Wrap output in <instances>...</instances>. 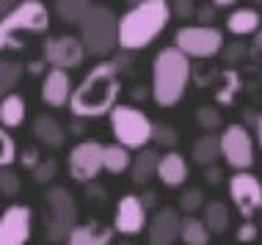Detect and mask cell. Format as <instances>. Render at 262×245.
Here are the masks:
<instances>
[{
	"mask_svg": "<svg viewBox=\"0 0 262 245\" xmlns=\"http://www.w3.org/2000/svg\"><path fill=\"white\" fill-rule=\"evenodd\" d=\"M119 75H122V66L116 61L97 64L80 80V86L69 94V110L77 118H97V116L111 113L113 105H116L119 91H122Z\"/></svg>",
	"mask_w": 262,
	"mask_h": 245,
	"instance_id": "1",
	"label": "cell"
},
{
	"mask_svg": "<svg viewBox=\"0 0 262 245\" xmlns=\"http://www.w3.org/2000/svg\"><path fill=\"white\" fill-rule=\"evenodd\" d=\"M168 19V0H144L138 6H130V11L116 19V44L127 53L144 50L166 31Z\"/></svg>",
	"mask_w": 262,
	"mask_h": 245,
	"instance_id": "2",
	"label": "cell"
},
{
	"mask_svg": "<svg viewBox=\"0 0 262 245\" xmlns=\"http://www.w3.org/2000/svg\"><path fill=\"white\" fill-rule=\"evenodd\" d=\"M190 75L193 69L188 55H182L177 47H163L152 64V100L160 108H174L185 96Z\"/></svg>",
	"mask_w": 262,
	"mask_h": 245,
	"instance_id": "3",
	"label": "cell"
},
{
	"mask_svg": "<svg viewBox=\"0 0 262 245\" xmlns=\"http://www.w3.org/2000/svg\"><path fill=\"white\" fill-rule=\"evenodd\" d=\"M50 28V11L45 3H23L0 17V50H19L25 33H45Z\"/></svg>",
	"mask_w": 262,
	"mask_h": 245,
	"instance_id": "4",
	"label": "cell"
},
{
	"mask_svg": "<svg viewBox=\"0 0 262 245\" xmlns=\"http://www.w3.org/2000/svg\"><path fill=\"white\" fill-rule=\"evenodd\" d=\"M80 44L91 55H108L116 47V14L108 6H94L80 19Z\"/></svg>",
	"mask_w": 262,
	"mask_h": 245,
	"instance_id": "5",
	"label": "cell"
},
{
	"mask_svg": "<svg viewBox=\"0 0 262 245\" xmlns=\"http://www.w3.org/2000/svg\"><path fill=\"white\" fill-rule=\"evenodd\" d=\"M111 130L116 135L119 146L124 149H144L152 141V121L144 110L133 105H113L111 110Z\"/></svg>",
	"mask_w": 262,
	"mask_h": 245,
	"instance_id": "6",
	"label": "cell"
},
{
	"mask_svg": "<svg viewBox=\"0 0 262 245\" xmlns=\"http://www.w3.org/2000/svg\"><path fill=\"white\" fill-rule=\"evenodd\" d=\"M47 201V215H45V226H47V240L50 242H63L67 234L77 226V201L67 187H50L45 193Z\"/></svg>",
	"mask_w": 262,
	"mask_h": 245,
	"instance_id": "7",
	"label": "cell"
},
{
	"mask_svg": "<svg viewBox=\"0 0 262 245\" xmlns=\"http://www.w3.org/2000/svg\"><path fill=\"white\" fill-rule=\"evenodd\" d=\"M174 47L188 58H212L224 47V33L212 25H185L174 33Z\"/></svg>",
	"mask_w": 262,
	"mask_h": 245,
	"instance_id": "8",
	"label": "cell"
},
{
	"mask_svg": "<svg viewBox=\"0 0 262 245\" xmlns=\"http://www.w3.org/2000/svg\"><path fill=\"white\" fill-rule=\"evenodd\" d=\"M218 146L226 165H232L235 171H249L254 165V138L243 124H229L218 138Z\"/></svg>",
	"mask_w": 262,
	"mask_h": 245,
	"instance_id": "9",
	"label": "cell"
},
{
	"mask_svg": "<svg viewBox=\"0 0 262 245\" xmlns=\"http://www.w3.org/2000/svg\"><path fill=\"white\" fill-rule=\"evenodd\" d=\"M229 195L246 220L262 209V182L249 171H235V177L229 179Z\"/></svg>",
	"mask_w": 262,
	"mask_h": 245,
	"instance_id": "10",
	"label": "cell"
},
{
	"mask_svg": "<svg viewBox=\"0 0 262 245\" xmlns=\"http://www.w3.org/2000/svg\"><path fill=\"white\" fill-rule=\"evenodd\" d=\"M33 212L25 204H11L0 215V245H25L31 240Z\"/></svg>",
	"mask_w": 262,
	"mask_h": 245,
	"instance_id": "11",
	"label": "cell"
},
{
	"mask_svg": "<svg viewBox=\"0 0 262 245\" xmlns=\"http://www.w3.org/2000/svg\"><path fill=\"white\" fill-rule=\"evenodd\" d=\"M102 143L97 141H80L69 152V177L75 182H91L102 171Z\"/></svg>",
	"mask_w": 262,
	"mask_h": 245,
	"instance_id": "12",
	"label": "cell"
},
{
	"mask_svg": "<svg viewBox=\"0 0 262 245\" xmlns=\"http://www.w3.org/2000/svg\"><path fill=\"white\" fill-rule=\"evenodd\" d=\"M41 50H45V64H50L53 69H63V72L77 69L83 64V58H86L80 39L75 36H53L45 41Z\"/></svg>",
	"mask_w": 262,
	"mask_h": 245,
	"instance_id": "13",
	"label": "cell"
},
{
	"mask_svg": "<svg viewBox=\"0 0 262 245\" xmlns=\"http://www.w3.org/2000/svg\"><path fill=\"white\" fill-rule=\"evenodd\" d=\"M146 229V207L141 204L138 195L127 193L119 199L116 204V218H113V232L124 234V237H133V234H141Z\"/></svg>",
	"mask_w": 262,
	"mask_h": 245,
	"instance_id": "14",
	"label": "cell"
},
{
	"mask_svg": "<svg viewBox=\"0 0 262 245\" xmlns=\"http://www.w3.org/2000/svg\"><path fill=\"white\" fill-rule=\"evenodd\" d=\"M177 237H180V215H177V209H171V207L158 209L155 218L149 220V229H146V242L149 245H174Z\"/></svg>",
	"mask_w": 262,
	"mask_h": 245,
	"instance_id": "15",
	"label": "cell"
},
{
	"mask_svg": "<svg viewBox=\"0 0 262 245\" xmlns=\"http://www.w3.org/2000/svg\"><path fill=\"white\" fill-rule=\"evenodd\" d=\"M72 94V83H69V72L63 69H50L41 80V102L50 108H63Z\"/></svg>",
	"mask_w": 262,
	"mask_h": 245,
	"instance_id": "16",
	"label": "cell"
},
{
	"mask_svg": "<svg viewBox=\"0 0 262 245\" xmlns=\"http://www.w3.org/2000/svg\"><path fill=\"white\" fill-rule=\"evenodd\" d=\"M188 174H190V168H188V160L180 155V152H166V155H160L158 160V177L166 187H180V185H185L188 182Z\"/></svg>",
	"mask_w": 262,
	"mask_h": 245,
	"instance_id": "17",
	"label": "cell"
},
{
	"mask_svg": "<svg viewBox=\"0 0 262 245\" xmlns=\"http://www.w3.org/2000/svg\"><path fill=\"white\" fill-rule=\"evenodd\" d=\"M111 240L113 226H102V223H77L67 234V245H111Z\"/></svg>",
	"mask_w": 262,
	"mask_h": 245,
	"instance_id": "18",
	"label": "cell"
},
{
	"mask_svg": "<svg viewBox=\"0 0 262 245\" xmlns=\"http://www.w3.org/2000/svg\"><path fill=\"white\" fill-rule=\"evenodd\" d=\"M262 28V17L257 9H235L226 17V31L235 36H251Z\"/></svg>",
	"mask_w": 262,
	"mask_h": 245,
	"instance_id": "19",
	"label": "cell"
},
{
	"mask_svg": "<svg viewBox=\"0 0 262 245\" xmlns=\"http://www.w3.org/2000/svg\"><path fill=\"white\" fill-rule=\"evenodd\" d=\"M158 160L160 155L149 146H144V149H138L136 160H130V174H133V182H138V185H146L155 174H158Z\"/></svg>",
	"mask_w": 262,
	"mask_h": 245,
	"instance_id": "20",
	"label": "cell"
},
{
	"mask_svg": "<svg viewBox=\"0 0 262 245\" xmlns=\"http://www.w3.org/2000/svg\"><path fill=\"white\" fill-rule=\"evenodd\" d=\"M33 135H36V141L41 146H50V149L63 146V138H67L63 135V127L53 116H36V121H33Z\"/></svg>",
	"mask_w": 262,
	"mask_h": 245,
	"instance_id": "21",
	"label": "cell"
},
{
	"mask_svg": "<svg viewBox=\"0 0 262 245\" xmlns=\"http://www.w3.org/2000/svg\"><path fill=\"white\" fill-rule=\"evenodd\" d=\"M25 121V100L19 94H6L0 100V127L14 130Z\"/></svg>",
	"mask_w": 262,
	"mask_h": 245,
	"instance_id": "22",
	"label": "cell"
},
{
	"mask_svg": "<svg viewBox=\"0 0 262 245\" xmlns=\"http://www.w3.org/2000/svg\"><path fill=\"white\" fill-rule=\"evenodd\" d=\"M190 157H193V163H199L202 168L207 165H215V160L221 157V146H218V135H202L199 141L193 143V149H190Z\"/></svg>",
	"mask_w": 262,
	"mask_h": 245,
	"instance_id": "23",
	"label": "cell"
},
{
	"mask_svg": "<svg viewBox=\"0 0 262 245\" xmlns=\"http://www.w3.org/2000/svg\"><path fill=\"white\" fill-rule=\"evenodd\" d=\"M130 149H124V146L119 143H111L102 149V171L113 174V177H119V174H124L127 168H130Z\"/></svg>",
	"mask_w": 262,
	"mask_h": 245,
	"instance_id": "24",
	"label": "cell"
},
{
	"mask_svg": "<svg viewBox=\"0 0 262 245\" xmlns=\"http://www.w3.org/2000/svg\"><path fill=\"white\" fill-rule=\"evenodd\" d=\"M204 226H207L210 234H224L229 229V209H226L224 201H207L204 204Z\"/></svg>",
	"mask_w": 262,
	"mask_h": 245,
	"instance_id": "25",
	"label": "cell"
},
{
	"mask_svg": "<svg viewBox=\"0 0 262 245\" xmlns=\"http://www.w3.org/2000/svg\"><path fill=\"white\" fill-rule=\"evenodd\" d=\"M180 237H182V242H185V245H207L212 234L207 232V226H204L199 218L185 215V218L180 220Z\"/></svg>",
	"mask_w": 262,
	"mask_h": 245,
	"instance_id": "26",
	"label": "cell"
},
{
	"mask_svg": "<svg viewBox=\"0 0 262 245\" xmlns=\"http://www.w3.org/2000/svg\"><path fill=\"white\" fill-rule=\"evenodd\" d=\"M89 9L91 0H55V14L67 25H80V19L86 17Z\"/></svg>",
	"mask_w": 262,
	"mask_h": 245,
	"instance_id": "27",
	"label": "cell"
},
{
	"mask_svg": "<svg viewBox=\"0 0 262 245\" xmlns=\"http://www.w3.org/2000/svg\"><path fill=\"white\" fill-rule=\"evenodd\" d=\"M23 72H25V66L19 61H0V100L14 91V86L23 78Z\"/></svg>",
	"mask_w": 262,
	"mask_h": 245,
	"instance_id": "28",
	"label": "cell"
},
{
	"mask_svg": "<svg viewBox=\"0 0 262 245\" xmlns=\"http://www.w3.org/2000/svg\"><path fill=\"white\" fill-rule=\"evenodd\" d=\"M204 204H207V201H204V190H202V187H185V190L180 193V209L185 215L199 212Z\"/></svg>",
	"mask_w": 262,
	"mask_h": 245,
	"instance_id": "29",
	"label": "cell"
},
{
	"mask_svg": "<svg viewBox=\"0 0 262 245\" xmlns=\"http://www.w3.org/2000/svg\"><path fill=\"white\" fill-rule=\"evenodd\" d=\"M196 124H199L202 130H218L221 127V113H218V108H212V105H202L199 110H196Z\"/></svg>",
	"mask_w": 262,
	"mask_h": 245,
	"instance_id": "30",
	"label": "cell"
},
{
	"mask_svg": "<svg viewBox=\"0 0 262 245\" xmlns=\"http://www.w3.org/2000/svg\"><path fill=\"white\" fill-rule=\"evenodd\" d=\"M31 174H33V182H36V185H50V182L55 179V174H58V163H55L53 157L39 160Z\"/></svg>",
	"mask_w": 262,
	"mask_h": 245,
	"instance_id": "31",
	"label": "cell"
},
{
	"mask_svg": "<svg viewBox=\"0 0 262 245\" xmlns=\"http://www.w3.org/2000/svg\"><path fill=\"white\" fill-rule=\"evenodd\" d=\"M19 190H23V185H19V177L11 171V168H0V193L6 195V199H17Z\"/></svg>",
	"mask_w": 262,
	"mask_h": 245,
	"instance_id": "32",
	"label": "cell"
},
{
	"mask_svg": "<svg viewBox=\"0 0 262 245\" xmlns=\"http://www.w3.org/2000/svg\"><path fill=\"white\" fill-rule=\"evenodd\" d=\"M14 157H17V143L9 135V130L0 127V168H9L14 163Z\"/></svg>",
	"mask_w": 262,
	"mask_h": 245,
	"instance_id": "33",
	"label": "cell"
},
{
	"mask_svg": "<svg viewBox=\"0 0 262 245\" xmlns=\"http://www.w3.org/2000/svg\"><path fill=\"white\" fill-rule=\"evenodd\" d=\"M152 141H158V146H166V149H174L180 135L168 124H152Z\"/></svg>",
	"mask_w": 262,
	"mask_h": 245,
	"instance_id": "34",
	"label": "cell"
},
{
	"mask_svg": "<svg viewBox=\"0 0 262 245\" xmlns=\"http://www.w3.org/2000/svg\"><path fill=\"white\" fill-rule=\"evenodd\" d=\"M221 50H224V61H226L229 66L240 64V61L246 58V53H249V50H246V44H243V41H232V44L221 47Z\"/></svg>",
	"mask_w": 262,
	"mask_h": 245,
	"instance_id": "35",
	"label": "cell"
},
{
	"mask_svg": "<svg viewBox=\"0 0 262 245\" xmlns=\"http://www.w3.org/2000/svg\"><path fill=\"white\" fill-rule=\"evenodd\" d=\"M168 9H171V17H180V19H190L196 14L193 0H171Z\"/></svg>",
	"mask_w": 262,
	"mask_h": 245,
	"instance_id": "36",
	"label": "cell"
},
{
	"mask_svg": "<svg viewBox=\"0 0 262 245\" xmlns=\"http://www.w3.org/2000/svg\"><path fill=\"white\" fill-rule=\"evenodd\" d=\"M226 80H229V86L218 91V102L229 105V102H232V91H235V88L240 86V83H237V78H235V72H226Z\"/></svg>",
	"mask_w": 262,
	"mask_h": 245,
	"instance_id": "37",
	"label": "cell"
},
{
	"mask_svg": "<svg viewBox=\"0 0 262 245\" xmlns=\"http://www.w3.org/2000/svg\"><path fill=\"white\" fill-rule=\"evenodd\" d=\"M257 234H259L257 226H254L251 220H246L243 226L237 229V242H254V240H257Z\"/></svg>",
	"mask_w": 262,
	"mask_h": 245,
	"instance_id": "38",
	"label": "cell"
},
{
	"mask_svg": "<svg viewBox=\"0 0 262 245\" xmlns=\"http://www.w3.org/2000/svg\"><path fill=\"white\" fill-rule=\"evenodd\" d=\"M196 17H199V25H212V19H215V6H202V9L196 11Z\"/></svg>",
	"mask_w": 262,
	"mask_h": 245,
	"instance_id": "39",
	"label": "cell"
},
{
	"mask_svg": "<svg viewBox=\"0 0 262 245\" xmlns=\"http://www.w3.org/2000/svg\"><path fill=\"white\" fill-rule=\"evenodd\" d=\"M39 160H41V157H39V152H36V149H25V152H23V165L28 168V171H33Z\"/></svg>",
	"mask_w": 262,
	"mask_h": 245,
	"instance_id": "40",
	"label": "cell"
},
{
	"mask_svg": "<svg viewBox=\"0 0 262 245\" xmlns=\"http://www.w3.org/2000/svg\"><path fill=\"white\" fill-rule=\"evenodd\" d=\"M204 179H207L210 185H218V182L224 179V171L218 165H207V168H204Z\"/></svg>",
	"mask_w": 262,
	"mask_h": 245,
	"instance_id": "41",
	"label": "cell"
},
{
	"mask_svg": "<svg viewBox=\"0 0 262 245\" xmlns=\"http://www.w3.org/2000/svg\"><path fill=\"white\" fill-rule=\"evenodd\" d=\"M138 199H141V204H144L146 209H149V207H155V201H158V195H155L152 190H146L144 195H138Z\"/></svg>",
	"mask_w": 262,
	"mask_h": 245,
	"instance_id": "42",
	"label": "cell"
},
{
	"mask_svg": "<svg viewBox=\"0 0 262 245\" xmlns=\"http://www.w3.org/2000/svg\"><path fill=\"white\" fill-rule=\"evenodd\" d=\"M14 6H17V0H0V17H6Z\"/></svg>",
	"mask_w": 262,
	"mask_h": 245,
	"instance_id": "43",
	"label": "cell"
},
{
	"mask_svg": "<svg viewBox=\"0 0 262 245\" xmlns=\"http://www.w3.org/2000/svg\"><path fill=\"white\" fill-rule=\"evenodd\" d=\"M254 132H257V143H259V149H262V113L257 116V121H254Z\"/></svg>",
	"mask_w": 262,
	"mask_h": 245,
	"instance_id": "44",
	"label": "cell"
},
{
	"mask_svg": "<svg viewBox=\"0 0 262 245\" xmlns=\"http://www.w3.org/2000/svg\"><path fill=\"white\" fill-rule=\"evenodd\" d=\"M237 0H210V6H215V9H226V6H235Z\"/></svg>",
	"mask_w": 262,
	"mask_h": 245,
	"instance_id": "45",
	"label": "cell"
},
{
	"mask_svg": "<svg viewBox=\"0 0 262 245\" xmlns=\"http://www.w3.org/2000/svg\"><path fill=\"white\" fill-rule=\"evenodd\" d=\"M45 66H47V64H45V61H33V64H31V66H28V69H31V72H33V75H39V72H41V69H45Z\"/></svg>",
	"mask_w": 262,
	"mask_h": 245,
	"instance_id": "46",
	"label": "cell"
},
{
	"mask_svg": "<svg viewBox=\"0 0 262 245\" xmlns=\"http://www.w3.org/2000/svg\"><path fill=\"white\" fill-rule=\"evenodd\" d=\"M254 44H257V50H262V28L254 33Z\"/></svg>",
	"mask_w": 262,
	"mask_h": 245,
	"instance_id": "47",
	"label": "cell"
},
{
	"mask_svg": "<svg viewBox=\"0 0 262 245\" xmlns=\"http://www.w3.org/2000/svg\"><path fill=\"white\" fill-rule=\"evenodd\" d=\"M124 3H130V6H138V3H144V0H124Z\"/></svg>",
	"mask_w": 262,
	"mask_h": 245,
	"instance_id": "48",
	"label": "cell"
},
{
	"mask_svg": "<svg viewBox=\"0 0 262 245\" xmlns=\"http://www.w3.org/2000/svg\"><path fill=\"white\" fill-rule=\"evenodd\" d=\"M23 3H41V0H23Z\"/></svg>",
	"mask_w": 262,
	"mask_h": 245,
	"instance_id": "49",
	"label": "cell"
},
{
	"mask_svg": "<svg viewBox=\"0 0 262 245\" xmlns=\"http://www.w3.org/2000/svg\"><path fill=\"white\" fill-rule=\"evenodd\" d=\"M119 245H133V242H119Z\"/></svg>",
	"mask_w": 262,
	"mask_h": 245,
	"instance_id": "50",
	"label": "cell"
},
{
	"mask_svg": "<svg viewBox=\"0 0 262 245\" xmlns=\"http://www.w3.org/2000/svg\"><path fill=\"white\" fill-rule=\"evenodd\" d=\"M254 3H262V0H254Z\"/></svg>",
	"mask_w": 262,
	"mask_h": 245,
	"instance_id": "51",
	"label": "cell"
}]
</instances>
